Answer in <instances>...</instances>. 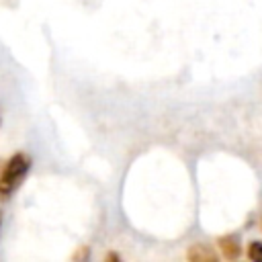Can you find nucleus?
<instances>
[{
  "label": "nucleus",
  "instance_id": "nucleus-2",
  "mask_svg": "<svg viewBox=\"0 0 262 262\" xmlns=\"http://www.w3.org/2000/svg\"><path fill=\"white\" fill-rule=\"evenodd\" d=\"M217 248H219L221 256L227 258V260H237V258L242 256V252H244V250H242L239 235H235V233L221 235V237L217 239Z\"/></svg>",
  "mask_w": 262,
  "mask_h": 262
},
{
  "label": "nucleus",
  "instance_id": "nucleus-1",
  "mask_svg": "<svg viewBox=\"0 0 262 262\" xmlns=\"http://www.w3.org/2000/svg\"><path fill=\"white\" fill-rule=\"evenodd\" d=\"M31 164H33L31 156L25 151H16L6 160V164L0 172V199L2 201L12 196L20 188V184L25 182V178L31 170Z\"/></svg>",
  "mask_w": 262,
  "mask_h": 262
},
{
  "label": "nucleus",
  "instance_id": "nucleus-6",
  "mask_svg": "<svg viewBox=\"0 0 262 262\" xmlns=\"http://www.w3.org/2000/svg\"><path fill=\"white\" fill-rule=\"evenodd\" d=\"M104 260H113V262H119V260H121V256H119V254H115V252H106V254H104Z\"/></svg>",
  "mask_w": 262,
  "mask_h": 262
},
{
  "label": "nucleus",
  "instance_id": "nucleus-4",
  "mask_svg": "<svg viewBox=\"0 0 262 262\" xmlns=\"http://www.w3.org/2000/svg\"><path fill=\"white\" fill-rule=\"evenodd\" d=\"M246 256L252 262H262V242L260 239H252L246 248Z\"/></svg>",
  "mask_w": 262,
  "mask_h": 262
},
{
  "label": "nucleus",
  "instance_id": "nucleus-8",
  "mask_svg": "<svg viewBox=\"0 0 262 262\" xmlns=\"http://www.w3.org/2000/svg\"><path fill=\"white\" fill-rule=\"evenodd\" d=\"M260 227H262V217H260Z\"/></svg>",
  "mask_w": 262,
  "mask_h": 262
},
{
  "label": "nucleus",
  "instance_id": "nucleus-7",
  "mask_svg": "<svg viewBox=\"0 0 262 262\" xmlns=\"http://www.w3.org/2000/svg\"><path fill=\"white\" fill-rule=\"evenodd\" d=\"M0 231H2V211H0Z\"/></svg>",
  "mask_w": 262,
  "mask_h": 262
},
{
  "label": "nucleus",
  "instance_id": "nucleus-3",
  "mask_svg": "<svg viewBox=\"0 0 262 262\" xmlns=\"http://www.w3.org/2000/svg\"><path fill=\"white\" fill-rule=\"evenodd\" d=\"M186 258L190 262H215V260H219V254L209 244H192L186 250Z\"/></svg>",
  "mask_w": 262,
  "mask_h": 262
},
{
  "label": "nucleus",
  "instance_id": "nucleus-5",
  "mask_svg": "<svg viewBox=\"0 0 262 262\" xmlns=\"http://www.w3.org/2000/svg\"><path fill=\"white\" fill-rule=\"evenodd\" d=\"M80 258H82V260H84V258H88V248H86V246H82V248H80V252H78V254H74V260H80Z\"/></svg>",
  "mask_w": 262,
  "mask_h": 262
}]
</instances>
